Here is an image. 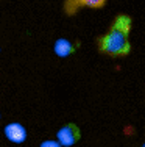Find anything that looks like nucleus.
Instances as JSON below:
<instances>
[{
  "label": "nucleus",
  "mask_w": 145,
  "mask_h": 147,
  "mask_svg": "<svg viewBox=\"0 0 145 147\" xmlns=\"http://www.w3.org/2000/svg\"><path fill=\"white\" fill-rule=\"evenodd\" d=\"M131 17L128 14H117L109 30L103 36L97 38V49L100 53L112 58L126 57L131 52L130 44Z\"/></svg>",
  "instance_id": "f257e3e1"
},
{
  "label": "nucleus",
  "mask_w": 145,
  "mask_h": 147,
  "mask_svg": "<svg viewBox=\"0 0 145 147\" xmlns=\"http://www.w3.org/2000/svg\"><path fill=\"white\" fill-rule=\"evenodd\" d=\"M39 147H61V146L56 139H45V141H42L39 144Z\"/></svg>",
  "instance_id": "423d86ee"
},
{
  "label": "nucleus",
  "mask_w": 145,
  "mask_h": 147,
  "mask_svg": "<svg viewBox=\"0 0 145 147\" xmlns=\"http://www.w3.org/2000/svg\"><path fill=\"white\" fill-rule=\"evenodd\" d=\"M0 52H2V49H0Z\"/></svg>",
  "instance_id": "1a4fd4ad"
},
{
  "label": "nucleus",
  "mask_w": 145,
  "mask_h": 147,
  "mask_svg": "<svg viewBox=\"0 0 145 147\" xmlns=\"http://www.w3.org/2000/svg\"><path fill=\"white\" fill-rule=\"evenodd\" d=\"M142 147H145V142H144V144H142Z\"/></svg>",
  "instance_id": "0eeeda50"
},
{
  "label": "nucleus",
  "mask_w": 145,
  "mask_h": 147,
  "mask_svg": "<svg viewBox=\"0 0 145 147\" xmlns=\"http://www.w3.org/2000/svg\"><path fill=\"white\" fill-rule=\"evenodd\" d=\"M0 117H2V113H0Z\"/></svg>",
  "instance_id": "6e6552de"
},
{
  "label": "nucleus",
  "mask_w": 145,
  "mask_h": 147,
  "mask_svg": "<svg viewBox=\"0 0 145 147\" xmlns=\"http://www.w3.org/2000/svg\"><path fill=\"white\" fill-rule=\"evenodd\" d=\"M3 133H5V138L13 144H22L27 141V136H28L27 128L20 122H9L5 127Z\"/></svg>",
  "instance_id": "20e7f679"
},
{
  "label": "nucleus",
  "mask_w": 145,
  "mask_h": 147,
  "mask_svg": "<svg viewBox=\"0 0 145 147\" xmlns=\"http://www.w3.org/2000/svg\"><path fill=\"white\" fill-rule=\"evenodd\" d=\"M53 52L59 58H67L77 52V45L72 42V41L65 39V38H58L53 44Z\"/></svg>",
  "instance_id": "39448f33"
},
{
  "label": "nucleus",
  "mask_w": 145,
  "mask_h": 147,
  "mask_svg": "<svg viewBox=\"0 0 145 147\" xmlns=\"http://www.w3.org/2000/svg\"><path fill=\"white\" fill-rule=\"evenodd\" d=\"M108 0H65L64 2V11L67 16H74L80 11L81 8H91V9H100L106 5Z\"/></svg>",
  "instance_id": "7ed1b4c3"
},
{
  "label": "nucleus",
  "mask_w": 145,
  "mask_h": 147,
  "mask_svg": "<svg viewBox=\"0 0 145 147\" xmlns=\"http://www.w3.org/2000/svg\"><path fill=\"white\" fill-rule=\"evenodd\" d=\"M81 138V131L80 127L74 122H69V124L63 125L59 130L56 131V141L59 142L61 147H72L75 146Z\"/></svg>",
  "instance_id": "f03ea898"
}]
</instances>
